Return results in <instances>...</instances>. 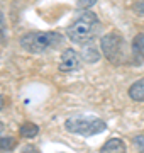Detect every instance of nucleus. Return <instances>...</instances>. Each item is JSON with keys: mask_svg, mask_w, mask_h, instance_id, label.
<instances>
[{"mask_svg": "<svg viewBox=\"0 0 144 153\" xmlns=\"http://www.w3.org/2000/svg\"><path fill=\"white\" fill-rule=\"evenodd\" d=\"M58 68H60V71H63V73H71V71L80 70V55L71 48L65 49L63 55H61L60 66H58Z\"/></svg>", "mask_w": 144, "mask_h": 153, "instance_id": "5", "label": "nucleus"}, {"mask_svg": "<svg viewBox=\"0 0 144 153\" xmlns=\"http://www.w3.org/2000/svg\"><path fill=\"white\" fill-rule=\"evenodd\" d=\"M100 58V53L97 51L95 46H87L85 44V51H83V60L88 61V63H95V61H98Z\"/></svg>", "mask_w": 144, "mask_h": 153, "instance_id": "9", "label": "nucleus"}, {"mask_svg": "<svg viewBox=\"0 0 144 153\" xmlns=\"http://www.w3.org/2000/svg\"><path fill=\"white\" fill-rule=\"evenodd\" d=\"M14 146H15V138H12V136H0V150H2V152L12 150Z\"/></svg>", "mask_w": 144, "mask_h": 153, "instance_id": "11", "label": "nucleus"}, {"mask_svg": "<svg viewBox=\"0 0 144 153\" xmlns=\"http://www.w3.org/2000/svg\"><path fill=\"white\" fill-rule=\"evenodd\" d=\"M100 46H102V51L105 58L114 65H119L122 63V58H124V39H122L120 34L117 33H109L105 34L102 41H100Z\"/></svg>", "mask_w": 144, "mask_h": 153, "instance_id": "4", "label": "nucleus"}, {"mask_svg": "<svg viewBox=\"0 0 144 153\" xmlns=\"http://www.w3.org/2000/svg\"><path fill=\"white\" fill-rule=\"evenodd\" d=\"M5 41V17H4V12L0 10V43Z\"/></svg>", "mask_w": 144, "mask_h": 153, "instance_id": "12", "label": "nucleus"}, {"mask_svg": "<svg viewBox=\"0 0 144 153\" xmlns=\"http://www.w3.org/2000/svg\"><path fill=\"white\" fill-rule=\"evenodd\" d=\"M0 129H2V123H0Z\"/></svg>", "mask_w": 144, "mask_h": 153, "instance_id": "17", "label": "nucleus"}, {"mask_svg": "<svg viewBox=\"0 0 144 153\" xmlns=\"http://www.w3.org/2000/svg\"><path fill=\"white\" fill-rule=\"evenodd\" d=\"M76 4H78V7H82V9H88V7L97 4V0H76Z\"/></svg>", "mask_w": 144, "mask_h": 153, "instance_id": "14", "label": "nucleus"}, {"mask_svg": "<svg viewBox=\"0 0 144 153\" xmlns=\"http://www.w3.org/2000/svg\"><path fill=\"white\" fill-rule=\"evenodd\" d=\"M134 10L137 12V14H141V16H144V0H141V2H137V4H134Z\"/></svg>", "mask_w": 144, "mask_h": 153, "instance_id": "15", "label": "nucleus"}, {"mask_svg": "<svg viewBox=\"0 0 144 153\" xmlns=\"http://www.w3.org/2000/svg\"><path fill=\"white\" fill-rule=\"evenodd\" d=\"M126 143L120 138H112L102 146V152H126Z\"/></svg>", "mask_w": 144, "mask_h": 153, "instance_id": "7", "label": "nucleus"}, {"mask_svg": "<svg viewBox=\"0 0 144 153\" xmlns=\"http://www.w3.org/2000/svg\"><path fill=\"white\" fill-rule=\"evenodd\" d=\"M65 128L73 134H82V136H92L105 131L107 124L104 119L92 117V116H73L65 121Z\"/></svg>", "mask_w": 144, "mask_h": 153, "instance_id": "3", "label": "nucleus"}, {"mask_svg": "<svg viewBox=\"0 0 144 153\" xmlns=\"http://www.w3.org/2000/svg\"><path fill=\"white\" fill-rule=\"evenodd\" d=\"M129 97L136 102H144V76L134 82L129 88Z\"/></svg>", "mask_w": 144, "mask_h": 153, "instance_id": "6", "label": "nucleus"}, {"mask_svg": "<svg viewBox=\"0 0 144 153\" xmlns=\"http://www.w3.org/2000/svg\"><path fill=\"white\" fill-rule=\"evenodd\" d=\"M63 34L56 33V31H48V33H27L21 38V46L29 53L39 55V53H46L49 49L58 48L63 43Z\"/></svg>", "mask_w": 144, "mask_h": 153, "instance_id": "2", "label": "nucleus"}, {"mask_svg": "<svg viewBox=\"0 0 144 153\" xmlns=\"http://www.w3.org/2000/svg\"><path fill=\"white\" fill-rule=\"evenodd\" d=\"M2 107H4V99H2V95H0V111H2Z\"/></svg>", "mask_w": 144, "mask_h": 153, "instance_id": "16", "label": "nucleus"}, {"mask_svg": "<svg viewBox=\"0 0 144 153\" xmlns=\"http://www.w3.org/2000/svg\"><path fill=\"white\" fill-rule=\"evenodd\" d=\"M134 145H136L141 152H144V134H137V136H134Z\"/></svg>", "mask_w": 144, "mask_h": 153, "instance_id": "13", "label": "nucleus"}, {"mask_svg": "<svg viewBox=\"0 0 144 153\" xmlns=\"http://www.w3.org/2000/svg\"><path fill=\"white\" fill-rule=\"evenodd\" d=\"M132 49H134V53H136V56L144 58V34H137V36L134 38Z\"/></svg>", "mask_w": 144, "mask_h": 153, "instance_id": "10", "label": "nucleus"}, {"mask_svg": "<svg viewBox=\"0 0 144 153\" xmlns=\"http://www.w3.org/2000/svg\"><path fill=\"white\" fill-rule=\"evenodd\" d=\"M98 31V17L97 14L90 10H83L82 14H78V17L66 27V36L70 41L78 44H88L93 36Z\"/></svg>", "mask_w": 144, "mask_h": 153, "instance_id": "1", "label": "nucleus"}, {"mask_svg": "<svg viewBox=\"0 0 144 153\" xmlns=\"http://www.w3.org/2000/svg\"><path fill=\"white\" fill-rule=\"evenodd\" d=\"M19 133H21V136H22V138H34L39 133V128L34 124V123L26 121V123L19 128Z\"/></svg>", "mask_w": 144, "mask_h": 153, "instance_id": "8", "label": "nucleus"}]
</instances>
